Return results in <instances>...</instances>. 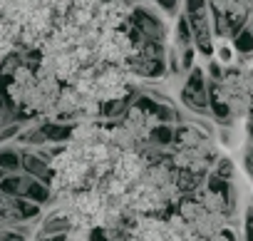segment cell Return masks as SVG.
<instances>
[{"instance_id": "obj_1", "label": "cell", "mask_w": 253, "mask_h": 241, "mask_svg": "<svg viewBox=\"0 0 253 241\" xmlns=\"http://www.w3.org/2000/svg\"><path fill=\"white\" fill-rule=\"evenodd\" d=\"M122 152L124 149L112 137L109 122L72 127L65 145L50 159V194L104 192Z\"/></svg>"}, {"instance_id": "obj_2", "label": "cell", "mask_w": 253, "mask_h": 241, "mask_svg": "<svg viewBox=\"0 0 253 241\" xmlns=\"http://www.w3.org/2000/svg\"><path fill=\"white\" fill-rule=\"evenodd\" d=\"M186 184L174 164L167 159L164 149H152L137 177L124 194V209L132 216H164L176 211Z\"/></svg>"}, {"instance_id": "obj_3", "label": "cell", "mask_w": 253, "mask_h": 241, "mask_svg": "<svg viewBox=\"0 0 253 241\" xmlns=\"http://www.w3.org/2000/svg\"><path fill=\"white\" fill-rule=\"evenodd\" d=\"M0 77H5V95L18 109L35 117L55 114L65 85L57 77H52L45 67H40V62L20 60L13 67V72Z\"/></svg>"}, {"instance_id": "obj_4", "label": "cell", "mask_w": 253, "mask_h": 241, "mask_svg": "<svg viewBox=\"0 0 253 241\" xmlns=\"http://www.w3.org/2000/svg\"><path fill=\"white\" fill-rule=\"evenodd\" d=\"M164 154L181 174L189 192L196 189L199 179L218 162V149L213 137L199 125H181L164 147Z\"/></svg>"}, {"instance_id": "obj_5", "label": "cell", "mask_w": 253, "mask_h": 241, "mask_svg": "<svg viewBox=\"0 0 253 241\" xmlns=\"http://www.w3.org/2000/svg\"><path fill=\"white\" fill-rule=\"evenodd\" d=\"M176 214L186 224L191 241H226L231 229V206L218 192L206 187L186 192L176 206Z\"/></svg>"}, {"instance_id": "obj_6", "label": "cell", "mask_w": 253, "mask_h": 241, "mask_svg": "<svg viewBox=\"0 0 253 241\" xmlns=\"http://www.w3.org/2000/svg\"><path fill=\"white\" fill-rule=\"evenodd\" d=\"M139 80L142 77L132 67L99 62V65L84 70L80 77H75L70 82V87H75L80 95H84L87 99H92L94 104L107 109L109 104H117L126 97H132Z\"/></svg>"}, {"instance_id": "obj_7", "label": "cell", "mask_w": 253, "mask_h": 241, "mask_svg": "<svg viewBox=\"0 0 253 241\" xmlns=\"http://www.w3.org/2000/svg\"><path fill=\"white\" fill-rule=\"evenodd\" d=\"M213 99L218 107L233 117L236 122H246L253 117V62H238L213 80Z\"/></svg>"}, {"instance_id": "obj_8", "label": "cell", "mask_w": 253, "mask_h": 241, "mask_svg": "<svg viewBox=\"0 0 253 241\" xmlns=\"http://www.w3.org/2000/svg\"><path fill=\"white\" fill-rule=\"evenodd\" d=\"M104 241H191V234L179 214L171 211L164 216H132Z\"/></svg>"}, {"instance_id": "obj_9", "label": "cell", "mask_w": 253, "mask_h": 241, "mask_svg": "<svg viewBox=\"0 0 253 241\" xmlns=\"http://www.w3.org/2000/svg\"><path fill=\"white\" fill-rule=\"evenodd\" d=\"M112 127V137L122 149H132V152H142L154 147L152 135L159 127V117L157 112L142 107V104H132L126 107L117 119H107Z\"/></svg>"}, {"instance_id": "obj_10", "label": "cell", "mask_w": 253, "mask_h": 241, "mask_svg": "<svg viewBox=\"0 0 253 241\" xmlns=\"http://www.w3.org/2000/svg\"><path fill=\"white\" fill-rule=\"evenodd\" d=\"M209 3L216 18L228 23L231 28H238L253 15V0H209Z\"/></svg>"}, {"instance_id": "obj_11", "label": "cell", "mask_w": 253, "mask_h": 241, "mask_svg": "<svg viewBox=\"0 0 253 241\" xmlns=\"http://www.w3.org/2000/svg\"><path fill=\"white\" fill-rule=\"evenodd\" d=\"M216 60L228 70V67H236V50H233V45H231V40L228 38H218L216 40Z\"/></svg>"}, {"instance_id": "obj_12", "label": "cell", "mask_w": 253, "mask_h": 241, "mask_svg": "<svg viewBox=\"0 0 253 241\" xmlns=\"http://www.w3.org/2000/svg\"><path fill=\"white\" fill-rule=\"evenodd\" d=\"M18 167V154L13 149H0V169H15Z\"/></svg>"}, {"instance_id": "obj_13", "label": "cell", "mask_w": 253, "mask_h": 241, "mask_svg": "<svg viewBox=\"0 0 253 241\" xmlns=\"http://www.w3.org/2000/svg\"><path fill=\"white\" fill-rule=\"evenodd\" d=\"M0 182H3V169H0Z\"/></svg>"}, {"instance_id": "obj_14", "label": "cell", "mask_w": 253, "mask_h": 241, "mask_svg": "<svg viewBox=\"0 0 253 241\" xmlns=\"http://www.w3.org/2000/svg\"><path fill=\"white\" fill-rule=\"evenodd\" d=\"M126 3H132V0H126Z\"/></svg>"}]
</instances>
